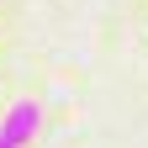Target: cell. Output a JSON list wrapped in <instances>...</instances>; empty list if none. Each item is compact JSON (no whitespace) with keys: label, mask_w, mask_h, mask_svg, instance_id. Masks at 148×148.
Masks as SVG:
<instances>
[{"label":"cell","mask_w":148,"mask_h":148,"mask_svg":"<svg viewBox=\"0 0 148 148\" xmlns=\"http://www.w3.org/2000/svg\"><path fill=\"white\" fill-rule=\"evenodd\" d=\"M42 127V111H37V101H16L11 111H5V127H0V138H5L11 148H21V143H32V132Z\"/></svg>","instance_id":"obj_1"},{"label":"cell","mask_w":148,"mask_h":148,"mask_svg":"<svg viewBox=\"0 0 148 148\" xmlns=\"http://www.w3.org/2000/svg\"><path fill=\"white\" fill-rule=\"evenodd\" d=\"M0 148H11V143H5V138H0Z\"/></svg>","instance_id":"obj_2"}]
</instances>
